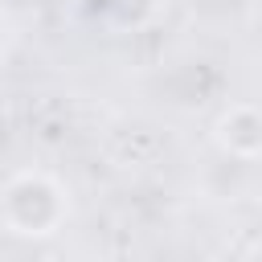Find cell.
<instances>
[{
    "label": "cell",
    "instance_id": "6da1fadb",
    "mask_svg": "<svg viewBox=\"0 0 262 262\" xmlns=\"http://www.w3.org/2000/svg\"><path fill=\"white\" fill-rule=\"evenodd\" d=\"M0 217L20 237H49L70 221V192L57 176L25 168L0 188Z\"/></svg>",
    "mask_w": 262,
    "mask_h": 262
},
{
    "label": "cell",
    "instance_id": "7a4b0ae2",
    "mask_svg": "<svg viewBox=\"0 0 262 262\" xmlns=\"http://www.w3.org/2000/svg\"><path fill=\"white\" fill-rule=\"evenodd\" d=\"M213 139L221 151H229L237 160H258L262 156V106H254V102L225 106L213 123Z\"/></svg>",
    "mask_w": 262,
    "mask_h": 262
},
{
    "label": "cell",
    "instance_id": "3957f363",
    "mask_svg": "<svg viewBox=\"0 0 262 262\" xmlns=\"http://www.w3.org/2000/svg\"><path fill=\"white\" fill-rule=\"evenodd\" d=\"M12 37H16V33H12V20H8V12L0 8V66H4L8 53H12Z\"/></svg>",
    "mask_w": 262,
    "mask_h": 262
}]
</instances>
